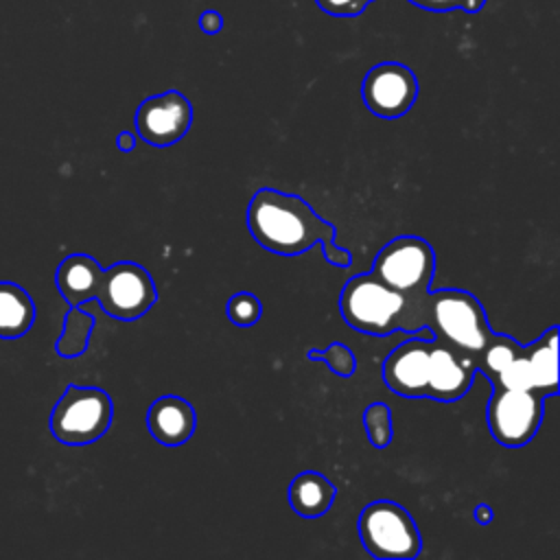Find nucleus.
Masks as SVG:
<instances>
[{"mask_svg": "<svg viewBox=\"0 0 560 560\" xmlns=\"http://www.w3.org/2000/svg\"><path fill=\"white\" fill-rule=\"evenodd\" d=\"M337 497V488L317 470H304L289 483L291 510L304 518H317L326 514Z\"/></svg>", "mask_w": 560, "mask_h": 560, "instance_id": "obj_14", "label": "nucleus"}, {"mask_svg": "<svg viewBox=\"0 0 560 560\" xmlns=\"http://www.w3.org/2000/svg\"><path fill=\"white\" fill-rule=\"evenodd\" d=\"M418 96V79L405 63L383 61L368 70L361 83V98L365 107L378 118L405 116Z\"/></svg>", "mask_w": 560, "mask_h": 560, "instance_id": "obj_9", "label": "nucleus"}, {"mask_svg": "<svg viewBox=\"0 0 560 560\" xmlns=\"http://www.w3.org/2000/svg\"><path fill=\"white\" fill-rule=\"evenodd\" d=\"M433 337L475 359L494 335L481 302L464 289H438L427 295V322Z\"/></svg>", "mask_w": 560, "mask_h": 560, "instance_id": "obj_3", "label": "nucleus"}, {"mask_svg": "<svg viewBox=\"0 0 560 560\" xmlns=\"http://www.w3.org/2000/svg\"><path fill=\"white\" fill-rule=\"evenodd\" d=\"M372 273L409 298H424L435 273L433 247L422 236H396L374 256Z\"/></svg>", "mask_w": 560, "mask_h": 560, "instance_id": "obj_7", "label": "nucleus"}, {"mask_svg": "<svg viewBox=\"0 0 560 560\" xmlns=\"http://www.w3.org/2000/svg\"><path fill=\"white\" fill-rule=\"evenodd\" d=\"M116 147H118L120 151H125V153L133 151V149H136V136H133L131 131H120V133L116 136Z\"/></svg>", "mask_w": 560, "mask_h": 560, "instance_id": "obj_26", "label": "nucleus"}, {"mask_svg": "<svg viewBox=\"0 0 560 560\" xmlns=\"http://www.w3.org/2000/svg\"><path fill=\"white\" fill-rule=\"evenodd\" d=\"M35 302L31 293L11 280H0V339H20L35 324Z\"/></svg>", "mask_w": 560, "mask_h": 560, "instance_id": "obj_15", "label": "nucleus"}, {"mask_svg": "<svg viewBox=\"0 0 560 560\" xmlns=\"http://www.w3.org/2000/svg\"><path fill=\"white\" fill-rule=\"evenodd\" d=\"M133 125L147 144L171 147L188 133L192 125V105L179 90H166L138 105Z\"/></svg>", "mask_w": 560, "mask_h": 560, "instance_id": "obj_10", "label": "nucleus"}, {"mask_svg": "<svg viewBox=\"0 0 560 560\" xmlns=\"http://www.w3.org/2000/svg\"><path fill=\"white\" fill-rule=\"evenodd\" d=\"M542 400L545 396L529 389L494 387L486 407V422L492 438L510 448L532 442L545 416Z\"/></svg>", "mask_w": 560, "mask_h": 560, "instance_id": "obj_8", "label": "nucleus"}, {"mask_svg": "<svg viewBox=\"0 0 560 560\" xmlns=\"http://www.w3.org/2000/svg\"><path fill=\"white\" fill-rule=\"evenodd\" d=\"M525 357L532 365L536 389L540 396L558 392V326H551L534 343L525 346Z\"/></svg>", "mask_w": 560, "mask_h": 560, "instance_id": "obj_16", "label": "nucleus"}, {"mask_svg": "<svg viewBox=\"0 0 560 560\" xmlns=\"http://www.w3.org/2000/svg\"><path fill=\"white\" fill-rule=\"evenodd\" d=\"M359 538L378 560H411L422 549V536L413 516L396 501L378 499L359 514Z\"/></svg>", "mask_w": 560, "mask_h": 560, "instance_id": "obj_5", "label": "nucleus"}, {"mask_svg": "<svg viewBox=\"0 0 560 560\" xmlns=\"http://www.w3.org/2000/svg\"><path fill=\"white\" fill-rule=\"evenodd\" d=\"M199 28L206 33V35H217L221 28H223V18L219 11H203L199 15Z\"/></svg>", "mask_w": 560, "mask_h": 560, "instance_id": "obj_25", "label": "nucleus"}, {"mask_svg": "<svg viewBox=\"0 0 560 560\" xmlns=\"http://www.w3.org/2000/svg\"><path fill=\"white\" fill-rule=\"evenodd\" d=\"M158 300V291L151 273L131 260L114 262L112 267H98L90 289V302L114 319L133 322L142 317Z\"/></svg>", "mask_w": 560, "mask_h": 560, "instance_id": "obj_6", "label": "nucleus"}, {"mask_svg": "<svg viewBox=\"0 0 560 560\" xmlns=\"http://www.w3.org/2000/svg\"><path fill=\"white\" fill-rule=\"evenodd\" d=\"M317 7L335 18H354L361 15L368 4H372L374 0H315Z\"/></svg>", "mask_w": 560, "mask_h": 560, "instance_id": "obj_24", "label": "nucleus"}, {"mask_svg": "<svg viewBox=\"0 0 560 560\" xmlns=\"http://www.w3.org/2000/svg\"><path fill=\"white\" fill-rule=\"evenodd\" d=\"M247 228L267 252L298 256L319 243L328 265H352V254L337 247V228L322 219L300 195L258 188L247 206Z\"/></svg>", "mask_w": 560, "mask_h": 560, "instance_id": "obj_1", "label": "nucleus"}, {"mask_svg": "<svg viewBox=\"0 0 560 560\" xmlns=\"http://www.w3.org/2000/svg\"><path fill=\"white\" fill-rule=\"evenodd\" d=\"M147 427L155 442L164 446H182L195 433L197 413L186 398L166 394L151 402L147 411Z\"/></svg>", "mask_w": 560, "mask_h": 560, "instance_id": "obj_13", "label": "nucleus"}, {"mask_svg": "<svg viewBox=\"0 0 560 560\" xmlns=\"http://www.w3.org/2000/svg\"><path fill=\"white\" fill-rule=\"evenodd\" d=\"M114 402L101 387L70 383L50 411V433L59 444L85 446L101 440L112 427Z\"/></svg>", "mask_w": 560, "mask_h": 560, "instance_id": "obj_4", "label": "nucleus"}, {"mask_svg": "<svg viewBox=\"0 0 560 560\" xmlns=\"http://www.w3.org/2000/svg\"><path fill=\"white\" fill-rule=\"evenodd\" d=\"M475 374V359L455 350L444 339L431 337L424 398H433L438 402H455L462 396H466Z\"/></svg>", "mask_w": 560, "mask_h": 560, "instance_id": "obj_11", "label": "nucleus"}, {"mask_svg": "<svg viewBox=\"0 0 560 560\" xmlns=\"http://www.w3.org/2000/svg\"><path fill=\"white\" fill-rule=\"evenodd\" d=\"M409 2L433 13H448V11L477 13L486 4V0H409Z\"/></svg>", "mask_w": 560, "mask_h": 560, "instance_id": "obj_23", "label": "nucleus"}, {"mask_svg": "<svg viewBox=\"0 0 560 560\" xmlns=\"http://www.w3.org/2000/svg\"><path fill=\"white\" fill-rule=\"evenodd\" d=\"M363 427L365 433L372 442V446L376 448H385L392 442V411L385 402H372L365 411H363Z\"/></svg>", "mask_w": 560, "mask_h": 560, "instance_id": "obj_20", "label": "nucleus"}, {"mask_svg": "<svg viewBox=\"0 0 560 560\" xmlns=\"http://www.w3.org/2000/svg\"><path fill=\"white\" fill-rule=\"evenodd\" d=\"M225 313H228V319L236 326H252L260 319V313H262V304L260 300L249 293V291H238L234 293L228 304H225Z\"/></svg>", "mask_w": 560, "mask_h": 560, "instance_id": "obj_22", "label": "nucleus"}, {"mask_svg": "<svg viewBox=\"0 0 560 560\" xmlns=\"http://www.w3.org/2000/svg\"><path fill=\"white\" fill-rule=\"evenodd\" d=\"M492 385L494 387H505V389H529V392L538 394L532 365L525 357V346H523V352L518 357H514L505 368L499 370V374L492 378Z\"/></svg>", "mask_w": 560, "mask_h": 560, "instance_id": "obj_19", "label": "nucleus"}, {"mask_svg": "<svg viewBox=\"0 0 560 560\" xmlns=\"http://www.w3.org/2000/svg\"><path fill=\"white\" fill-rule=\"evenodd\" d=\"M475 518H477L481 525H488V523L492 521V510L481 503V505H477V510H475Z\"/></svg>", "mask_w": 560, "mask_h": 560, "instance_id": "obj_27", "label": "nucleus"}, {"mask_svg": "<svg viewBox=\"0 0 560 560\" xmlns=\"http://www.w3.org/2000/svg\"><path fill=\"white\" fill-rule=\"evenodd\" d=\"M429 350L431 339L411 337L398 343L383 363L385 385L407 398H424L427 394V374H429Z\"/></svg>", "mask_w": 560, "mask_h": 560, "instance_id": "obj_12", "label": "nucleus"}, {"mask_svg": "<svg viewBox=\"0 0 560 560\" xmlns=\"http://www.w3.org/2000/svg\"><path fill=\"white\" fill-rule=\"evenodd\" d=\"M92 328H94V317L81 306H70L66 313L63 332L55 341V352L63 359L81 357L88 350Z\"/></svg>", "mask_w": 560, "mask_h": 560, "instance_id": "obj_17", "label": "nucleus"}, {"mask_svg": "<svg viewBox=\"0 0 560 560\" xmlns=\"http://www.w3.org/2000/svg\"><path fill=\"white\" fill-rule=\"evenodd\" d=\"M521 352H523V346L518 341L494 332L490 337V341L486 343V348L481 350V354L477 357V370L483 372L492 381L499 374V370L505 368Z\"/></svg>", "mask_w": 560, "mask_h": 560, "instance_id": "obj_18", "label": "nucleus"}, {"mask_svg": "<svg viewBox=\"0 0 560 560\" xmlns=\"http://www.w3.org/2000/svg\"><path fill=\"white\" fill-rule=\"evenodd\" d=\"M311 361H324L330 372L337 376H352L357 370V359L352 350L339 341L330 343L326 350H311L308 352Z\"/></svg>", "mask_w": 560, "mask_h": 560, "instance_id": "obj_21", "label": "nucleus"}, {"mask_svg": "<svg viewBox=\"0 0 560 560\" xmlns=\"http://www.w3.org/2000/svg\"><path fill=\"white\" fill-rule=\"evenodd\" d=\"M427 295L409 298L385 284L372 271H365L343 284L339 311L350 328L365 335L385 337L394 330L416 335L427 322Z\"/></svg>", "mask_w": 560, "mask_h": 560, "instance_id": "obj_2", "label": "nucleus"}]
</instances>
